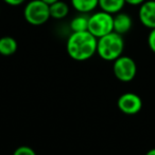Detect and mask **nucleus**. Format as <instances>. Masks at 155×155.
Listing matches in <instances>:
<instances>
[{
	"label": "nucleus",
	"mask_w": 155,
	"mask_h": 155,
	"mask_svg": "<svg viewBox=\"0 0 155 155\" xmlns=\"http://www.w3.org/2000/svg\"><path fill=\"white\" fill-rule=\"evenodd\" d=\"M124 50V39L116 32L98 38L97 54L105 61H114L122 55Z\"/></svg>",
	"instance_id": "2"
},
{
	"label": "nucleus",
	"mask_w": 155,
	"mask_h": 155,
	"mask_svg": "<svg viewBox=\"0 0 155 155\" xmlns=\"http://www.w3.org/2000/svg\"><path fill=\"white\" fill-rule=\"evenodd\" d=\"M146 155H155V148H153V149L149 150V151L146 153Z\"/></svg>",
	"instance_id": "18"
},
{
	"label": "nucleus",
	"mask_w": 155,
	"mask_h": 155,
	"mask_svg": "<svg viewBox=\"0 0 155 155\" xmlns=\"http://www.w3.org/2000/svg\"><path fill=\"white\" fill-rule=\"evenodd\" d=\"M50 8V17L56 20L64 19L69 14V5L65 1L58 0L49 5Z\"/></svg>",
	"instance_id": "9"
},
{
	"label": "nucleus",
	"mask_w": 155,
	"mask_h": 155,
	"mask_svg": "<svg viewBox=\"0 0 155 155\" xmlns=\"http://www.w3.org/2000/svg\"><path fill=\"white\" fill-rule=\"evenodd\" d=\"M44 2H46V3H48L50 5L51 3H53V2H55V1H58V0H43Z\"/></svg>",
	"instance_id": "19"
},
{
	"label": "nucleus",
	"mask_w": 155,
	"mask_h": 155,
	"mask_svg": "<svg viewBox=\"0 0 155 155\" xmlns=\"http://www.w3.org/2000/svg\"><path fill=\"white\" fill-rule=\"evenodd\" d=\"M13 155H36V153L32 148L28 146H21L15 150Z\"/></svg>",
	"instance_id": "14"
},
{
	"label": "nucleus",
	"mask_w": 155,
	"mask_h": 155,
	"mask_svg": "<svg viewBox=\"0 0 155 155\" xmlns=\"http://www.w3.org/2000/svg\"><path fill=\"white\" fill-rule=\"evenodd\" d=\"M118 108L122 113L128 115L137 114L143 108L141 98L135 93H124L118 98Z\"/></svg>",
	"instance_id": "6"
},
{
	"label": "nucleus",
	"mask_w": 155,
	"mask_h": 155,
	"mask_svg": "<svg viewBox=\"0 0 155 155\" xmlns=\"http://www.w3.org/2000/svg\"><path fill=\"white\" fill-rule=\"evenodd\" d=\"M138 18L145 28L155 29V0H146L139 5Z\"/></svg>",
	"instance_id": "7"
},
{
	"label": "nucleus",
	"mask_w": 155,
	"mask_h": 155,
	"mask_svg": "<svg viewBox=\"0 0 155 155\" xmlns=\"http://www.w3.org/2000/svg\"><path fill=\"white\" fill-rule=\"evenodd\" d=\"M125 4V0H99L100 10L112 15L121 12Z\"/></svg>",
	"instance_id": "12"
},
{
	"label": "nucleus",
	"mask_w": 155,
	"mask_h": 155,
	"mask_svg": "<svg viewBox=\"0 0 155 155\" xmlns=\"http://www.w3.org/2000/svg\"><path fill=\"white\" fill-rule=\"evenodd\" d=\"M88 15L81 14L77 17L71 19L70 21V30L72 32H83L87 31L88 29Z\"/></svg>",
	"instance_id": "13"
},
{
	"label": "nucleus",
	"mask_w": 155,
	"mask_h": 155,
	"mask_svg": "<svg viewBox=\"0 0 155 155\" xmlns=\"http://www.w3.org/2000/svg\"><path fill=\"white\" fill-rule=\"evenodd\" d=\"M87 31L91 33L96 38H100L114 32V16L102 10L93 13L88 17Z\"/></svg>",
	"instance_id": "3"
},
{
	"label": "nucleus",
	"mask_w": 155,
	"mask_h": 155,
	"mask_svg": "<svg viewBox=\"0 0 155 155\" xmlns=\"http://www.w3.org/2000/svg\"><path fill=\"white\" fill-rule=\"evenodd\" d=\"M97 42L98 38L88 31L72 32L66 42L67 54L76 61L88 60L97 54Z\"/></svg>",
	"instance_id": "1"
},
{
	"label": "nucleus",
	"mask_w": 155,
	"mask_h": 155,
	"mask_svg": "<svg viewBox=\"0 0 155 155\" xmlns=\"http://www.w3.org/2000/svg\"><path fill=\"white\" fill-rule=\"evenodd\" d=\"M145 1L146 0H125V3L130 4V5H133V6H139Z\"/></svg>",
	"instance_id": "17"
},
{
	"label": "nucleus",
	"mask_w": 155,
	"mask_h": 155,
	"mask_svg": "<svg viewBox=\"0 0 155 155\" xmlns=\"http://www.w3.org/2000/svg\"><path fill=\"white\" fill-rule=\"evenodd\" d=\"M18 43L16 39L11 36H3L0 38V55L12 56L16 53Z\"/></svg>",
	"instance_id": "10"
},
{
	"label": "nucleus",
	"mask_w": 155,
	"mask_h": 155,
	"mask_svg": "<svg viewBox=\"0 0 155 155\" xmlns=\"http://www.w3.org/2000/svg\"><path fill=\"white\" fill-rule=\"evenodd\" d=\"M133 27V19L126 13L119 12L114 16V32L124 35L131 31Z\"/></svg>",
	"instance_id": "8"
},
{
	"label": "nucleus",
	"mask_w": 155,
	"mask_h": 155,
	"mask_svg": "<svg viewBox=\"0 0 155 155\" xmlns=\"http://www.w3.org/2000/svg\"><path fill=\"white\" fill-rule=\"evenodd\" d=\"M113 72L115 77L122 82L132 81L137 73V65L133 58L129 56L121 55L119 58L114 60Z\"/></svg>",
	"instance_id": "5"
},
{
	"label": "nucleus",
	"mask_w": 155,
	"mask_h": 155,
	"mask_svg": "<svg viewBox=\"0 0 155 155\" xmlns=\"http://www.w3.org/2000/svg\"><path fill=\"white\" fill-rule=\"evenodd\" d=\"M3 1H4V3L9 4V5H11V6H18L25 3L26 0H3Z\"/></svg>",
	"instance_id": "16"
},
{
	"label": "nucleus",
	"mask_w": 155,
	"mask_h": 155,
	"mask_svg": "<svg viewBox=\"0 0 155 155\" xmlns=\"http://www.w3.org/2000/svg\"><path fill=\"white\" fill-rule=\"evenodd\" d=\"M23 17L31 25H41L49 20L50 8L49 4L43 0H31L25 6Z\"/></svg>",
	"instance_id": "4"
},
{
	"label": "nucleus",
	"mask_w": 155,
	"mask_h": 155,
	"mask_svg": "<svg viewBox=\"0 0 155 155\" xmlns=\"http://www.w3.org/2000/svg\"><path fill=\"white\" fill-rule=\"evenodd\" d=\"M148 45H149V49L155 54V29L150 30V33L148 35Z\"/></svg>",
	"instance_id": "15"
},
{
	"label": "nucleus",
	"mask_w": 155,
	"mask_h": 155,
	"mask_svg": "<svg viewBox=\"0 0 155 155\" xmlns=\"http://www.w3.org/2000/svg\"><path fill=\"white\" fill-rule=\"evenodd\" d=\"M72 8L81 14H89L99 6V0H70Z\"/></svg>",
	"instance_id": "11"
}]
</instances>
